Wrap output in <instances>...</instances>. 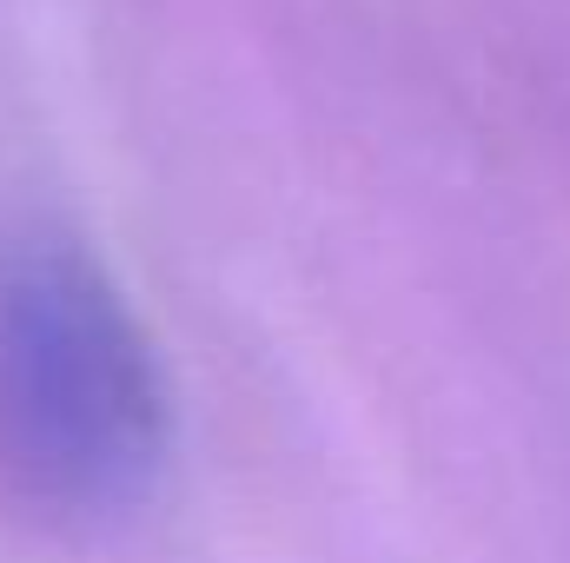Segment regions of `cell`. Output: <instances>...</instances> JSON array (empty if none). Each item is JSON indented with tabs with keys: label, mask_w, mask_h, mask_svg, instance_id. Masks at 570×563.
I'll list each match as a JSON object with an SVG mask.
<instances>
[{
	"label": "cell",
	"mask_w": 570,
	"mask_h": 563,
	"mask_svg": "<svg viewBox=\"0 0 570 563\" xmlns=\"http://www.w3.org/2000/svg\"><path fill=\"white\" fill-rule=\"evenodd\" d=\"M153 338L73 239L0 233V497L47 524H114L166 471Z\"/></svg>",
	"instance_id": "1"
}]
</instances>
